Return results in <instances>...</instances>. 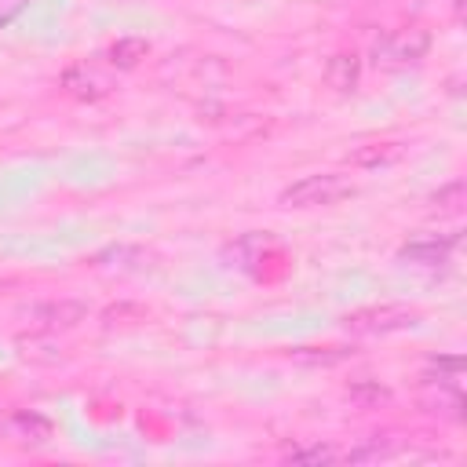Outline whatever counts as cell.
<instances>
[{"mask_svg": "<svg viewBox=\"0 0 467 467\" xmlns=\"http://www.w3.org/2000/svg\"><path fill=\"white\" fill-rule=\"evenodd\" d=\"M350 193H354V182L347 175L317 171V175H303L292 186H285L277 201H281V208H328Z\"/></svg>", "mask_w": 467, "mask_h": 467, "instance_id": "cell-1", "label": "cell"}, {"mask_svg": "<svg viewBox=\"0 0 467 467\" xmlns=\"http://www.w3.org/2000/svg\"><path fill=\"white\" fill-rule=\"evenodd\" d=\"M460 376H463L460 354H434L423 368V383H460Z\"/></svg>", "mask_w": 467, "mask_h": 467, "instance_id": "cell-12", "label": "cell"}, {"mask_svg": "<svg viewBox=\"0 0 467 467\" xmlns=\"http://www.w3.org/2000/svg\"><path fill=\"white\" fill-rule=\"evenodd\" d=\"M58 84H62L66 95H73V99H80V102H99V99H106V95L113 91V80H109L102 69L88 66V62H73V66L58 77Z\"/></svg>", "mask_w": 467, "mask_h": 467, "instance_id": "cell-6", "label": "cell"}, {"mask_svg": "<svg viewBox=\"0 0 467 467\" xmlns=\"http://www.w3.org/2000/svg\"><path fill=\"white\" fill-rule=\"evenodd\" d=\"M452 7H456V11H463V0H452Z\"/></svg>", "mask_w": 467, "mask_h": 467, "instance_id": "cell-20", "label": "cell"}, {"mask_svg": "<svg viewBox=\"0 0 467 467\" xmlns=\"http://www.w3.org/2000/svg\"><path fill=\"white\" fill-rule=\"evenodd\" d=\"M347 398H350L354 405H361V409H372V405L387 401V398H390V390H387V387H379V383H372V379H358V383H350V387H347Z\"/></svg>", "mask_w": 467, "mask_h": 467, "instance_id": "cell-14", "label": "cell"}, {"mask_svg": "<svg viewBox=\"0 0 467 467\" xmlns=\"http://www.w3.org/2000/svg\"><path fill=\"white\" fill-rule=\"evenodd\" d=\"M405 157V142H365L358 150L347 153V164L354 168H365V171H376V168H390Z\"/></svg>", "mask_w": 467, "mask_h": 467, "instance_id": "cell-8", "label": "cell"}, {"mask_svg": "<svg viewBox=\"0 0 467 467\" xmlns=\"http://www.w3.org/2000/svg\"><path fill=\"white\" fill-rule=\"evenodd\" d=\"M146 55H150V44H146L142 36H120V40L109 44L106 62H109L113 69H135Z\"/></svg>", "mask_w": 467, "mask_h": 467, "instance_id": "cell-11", "label": "cell"}, {"mask_svg": "<svg viewBox=\"0 0 467 467\" xmlns=\"http://www.w3.org/2000/svg\"><path fill=\"white\" fill-rule=\"evenodd\" d=\"M22 7H26V0H0V29H4L7 22H15Z\"/></svg>", "mask_w": 467, "mask_h": 467, "instance_id": "cell-19", "label": "cell"}, {"mask_svg": "<svg viewBox=\"0 0 467 467\" xmlns=\"http://www.w3.org/2000/svg\"><path fill=\"white\" fill-rule=\"evenodd\" d=\"M285 460L288 463H332V460H339V452L332 449V445H321V441H314V445H299V449H288L285 452Z\"/></svg>", "mask_w": 467, "mask_h": 467, "instance_id": "cell-15", "label": "cell"}, {"mask_svg": "<svg viewBox=\"0 0 467 467\" xmlns=\"http://www.w3.org/2000/svg\"><path fill=\"white\" fill-rule=\"evenodd\" d=\"M456 244H460V234H420L398 248V259L416 263V266H441L449 263Z\"/></svg>", "mask_w": 467, "mask_h": 467, "instance_id": "cell-5", "label": "cell"}, {"mask_svg": "<svg viewBox=\"0 0 467 467\" xmlns=\"http://www.w3.org/2000/svg\"><path fill=\"white\" fill-rule=\"evenodd\" d=\"M26 317L36 325V328H47V332H62V328H73L88 317V306L77 303V299H47V303H36L26 310Z\"/></svg>", "mask_w": 467, "mask_h": 467, "instance_id": "cell-7", "label": "cell"}, {"mask_svg": "<svg viewBox=\"0 0 467 467\" xmlns=\"http://www.w3.org/2000/svg\"><path fill=\"white\" fill-rule=\"evenodd\" d=\"M423 409L438 412L445 420H460L463 416V390L460 383H423Z\"/></svg>", "mask_w": 467, "mask_h": 467, "instance_id": "cell-9", "label": "cell"}, {"mask_svg": "<svg viewBox=\"0 0 467 467\" xmlns=\"http://www.w3.org/2000/svg\"><path fill=\"white\" fill-rule=\"evenodd\" d=\"M124 317H135V321H146V310H142V306H128V303H120V306H109V310L102 314V325H106V328H113L117 321L124 325Z\"/></svg>", "mask_w": 467, "mask_h": 467, "instance_id": "cell-18", "label": "cell"}, {"mask_svg": "<svg viewBox=\"0 0 467 467\" xmlns=\"http://www.w3.org/2000/svg\"><path fill=\"white\" fill-rule=\"evenodd\" d=\"M358 77H361V62H358L354 51L332 55L328 66H325V84H328L332 91H343V95L354 91V88H358Z\"/></svg>", "mask_w": 467, "mask_h": 467, "instance_id": "cell-10", "label": "cell"}, {"mask_svg": "<svg viewBox=\"0 0 467 467\" xmlns=\"http://www.w3.org/2000/svg\"><path fill=\"white\" fill-rule=\"evenodd\" d=\"M431 47L427 29H398L372 44V66L376 69H405L416 66Z\"/></svg>", "mask_w": 467, "mask_h": 467, "instance_id": "cell-3", "label": "cell"}, {"mask_svg": "<svg viewBox=\"0 0 467 467\" xmlns=\"http://www.w3.org/2000/svg\"><path fill=\"white\" fill-rule=\"evenodd\" d=\"M420 325V310L405 303H379V306H358L343 317V328L350 336H387Z\"/></svg>", "mask_w": 467, "mask_h": 467, "instance_id": "cell-2", "label": "cell"}, {"mask_svg": "<svg viewBox=\"0 0 467 467\" xmlns=\"http://www.w3.org/2000/svg\"><path fill=\"white\" fill-rule=\"evenodd\" d=\"M431 204L438 208V212H445V215H456L460 208H463V182L456 179V182H449V186H441L434 197H431Z\"/></svg>", "mask_w": 467, "mask_h": 467, "instance_id": "cell-16", "label": "cell"}, {"mask_svg": "<svg viewBox=\"0 0 467 467\" xmlns=\"http://www.w3.org/2000/svg\"><path fill=\"white\" fill-rule=\"evenodd\" d=\"M0 438L11 445H22V449H36V445H47L55 438V423L40 412L18 409V412L0 420Z\"/></svg>", "mask_w": 467, "mask_h": 467, "instance_id": "cell-4", "label": "cell"}, {"mask_svg": "<svg viewBox=\"0 0 467 467\" xmlns=\"http://www.w3.org/2000/svg\"><path fill=\"white\" fill-rule=\"evenodd\" d=\"M394 452H398V445H387L383 438H372L368 445L350 449V452H347V460H350V463H361V460H387V456H394Z\"/></svg>", "mask_w": 467, "mask_h": 467, "instance_id": "cell-17", "label": "cell"}, {"mask_svg": "<svg viewBox=\"0 0 467 467\" xmlns=\"http://www.w3.org/2000/svg\"><path fill=\"white\" fill-rule=\"evenodd\" d=\"M288 358L296 365H336V361L350 358V350L347 347H296V350H288Z\"/></svg>", "mask_w": 467, "mask_h": 467, "instance_id": "cell-13", "label": "cell"}]
</instances>
